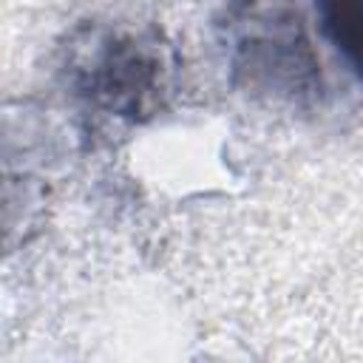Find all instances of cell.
<instances>
[{
  "instance_id": "obj_1",
  "label": "cell",
  "mask_w": 363,
  "mask_h": 363,
  "mask_svg": "<svg viewBox=\"0 0 363 363\" xmlns=\"http://www.w3.org/2000/svg\"><path fill=\"white\" fill-rule=\"evenodd\" d=\"M74 62L77 91L108 113H145L162 91V51L139 34L105 31L88 40Z\"/></svg>"
},
{
  "instance_id": "obj_2",
  "label": "cell",
  "mask_w": 363,
  "mask_h": 363,
  "mask_svg": "<svg viewBox=\"0 0 363 363\" xmlns=\"http://www.w3.org/2000/svg\"><path fill=\"white\" fill-rule=\"evenodd\" d=\"M295 23L275 6L267 9L261 3L244 6L230 17V57L250 85H264L284 96L315 91L318 65Z\"/></svg>"
},
{
  "instance_id": "obj_3",
  "label": "cell",
  "mask_w": 363,
  "mask_h": 363,
  "mask_svg": "<svg viewBox=\"0 0 363 363\" xmlns=\"http://www.w3.org/2000/svg\"><path fill=\"white\" fill-rule=\"evenodd\" d=\"M329 45L363 82V0H309Z\"/></svg>"
}]
</instances>
